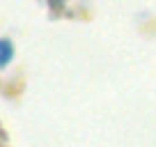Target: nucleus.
<instances>
[{"label": "nucleus", "mask_w": 156, "mask_h": 147, "mask_svg": "<svg viewBox=\"0 0 156 147\" xmlns=\"http://www.w3.org/2000/svg\"><path fill=\"white\" fill-rule=\"evenodd\" d=\"M12 55H14V46H12L7 39H0V67L9 64Z\"/></svg>", "instance_id": "obj_1"}]
</instances>
